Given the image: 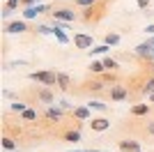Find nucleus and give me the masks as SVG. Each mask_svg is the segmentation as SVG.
<instances>
[{
  "mask_svg": "<svg viewBox=\"0 0 154 152\" xmlns=\"http://www.w3.org/2000/svg\"><path fill=\"white\" fill-rule=\"evenodd\" d=\"M53 5H32V7H26L23 9V19L26 21H32V19H37V16H42V14H51Z\"/></svg>",
  "mask_w": 154,
  "mask_h": 152,
  "instance_id": "39448f33",
  "label": "nucleus"
},
{
  "mask_svg": "<svg viewBox=\"0 0 154 152\" xmlns=\"http://www.w3.org/2000/svg\"><path fill=\"white\" fill-rule=\"evenodd\" d=\"M30 81L35 83H42V85H46V88H53L55 83H58V71H51V69H42V71H30V76H28Z\"/></svg>",
  "mask_w": 154,
  "mask_h": 152,
  "instance_id": "f03ea898",
  "label": "nucleus"
},
{
  "mask_svg": "<svg viewBox=\"0 0 154 152\" xmlns=\"http://www.w3.org/2000/svg\"><path fill=\"white\" fill-rule=\"evenodd\" d=\"M101 62H103V67H106V71H113V74H115V71H120V62H117V58L106 55Z\"/></svg>",
  "mask_w": 154,
  "mask_h": 152,
  "instance_id": "a211bd4d",
  "label": "nucleus"
},
{
  "mask_svg": "<svg viewBox=\"0 0 154 152\" xmlns=\"http://www.w3.org/2000/svg\"><path fill=\"white\" fill-rule=\"evenodd\" d=\"M30 106H26L23 101H14L12 106H9V111H14V113H23V111H28Z\"/></svg>",
  "mask_w": 154,
  "mask_h": 152,
  "instance_id": "c85d7f7f",
  "label": "nucleus"
},
{
  "mask_svg": "<svg viewBox=\"0 0 154 152\" xmlns=\"http://www.w3.org/2000/svg\"><path fill=\"white\" fill-rule=\"evenodd\" d=\"M134 53H136V58H138V60H143L145 65L154 62V46L147 44V42H140V44L134 49Z\"/></svg>",
  "mask_w": 154,
  "mask_h": 152,
  "instance_id": "7ed1b4c3",
  "label": "nucleus"
},
{
  "mask_svg": "<svg viewBox=\"0 0 154 152\" xmlns=\"http://www.w3.org/2000/svg\"><path fill=\"white\" fill-rule=\"evenodd\" d=\"M32 30L37 32V35H53V25H44V23H37Z\"/></svg>",
  "mask_w": 154,
  "mask_h": 152,
  "instance_id": "393cba45",
  "label": "nucleus"
},
{
  "mask_svg": "<svg viewBox=\"0 0 154 152\" xmlns=\"http://www.w3.org/2000/svg\"><path fill=\"white\" fill-rule=\"evenodd\" d=\"M85 106H90V111H99V113H106V111H108V104H103V101H99V99H90Z\"/></svg>",
  "mask_w": 154,
  "mask_h": 152,
  "instance_id": "6ab92c4d",
  "label": "nucleus"
},
{
  "mask_svg": "<svg viewBox=\"0 0 154 152\" xmlns=\"http://www.w3.org/2000/svg\"><path fill=\"white\" fill-rule=\"evenodd\" d=\"M147 104H154V95H149V97H147Z\"/></svg>",
  "mask_w": 154,
  "mask_h": 152,
  "instance_id": "c9c22d12",
  "label": "nucleus"
},
{
  "mask_svg": "<svg viewBox=\"0 0 154 152\" xmlns=\"http://www.w3.org/2000/svg\"><path fill=\"white\" fill-rule=\"evenodd\" d=\"M53 37L58 39L60 44H69V37H67V32H64V25H60V23H53Z\"/></svg>",
  "mask_w": 154,
  "mask_h": 152,
  "instance_id": "dca6fc26",
  "label": "nucleus"
},
{
  "mask_svg": "<svg viewBox=\"0 0 154 152\" xmlns=\"http://www.w3.org/2000/svg\"><path fill=\"white\" fill-rule=\"evenodd\" d=\"M30 30V25H28L26 19L21 21H9V23H5V32H12V35H21V32H28Z\"/></svg>",
  "mask_w": 154,
  "mask_h": 152,
  "instance_id": "9d476101",
  "label": "nucleus"
},
{
  "mask_svg": "<svg viewBox=\"0 0 154 152\" xmlns=\"http://www.w3.org/2000/svg\"><path fill=\"white\" fill-rule=\"evenodd\" d=\"M136 5H138V9L147 12V9H149V0H136Z\"/></svg>",
  "mask_w": 154,
  "mask_h": 152,
  "instance_id": "c756f323",
  "label": "nucleus"
},
{
  "mask_svg": "<svg viewBox=\"0 0 154 152\" xmlns=\"http://www.w3.org/2000/svg\"><path fill=\"white\" fill-rule=\"evenodd\" d=\"M32 5H37V2H35V0H21V7H23V9H26V7H32Z\"/></svg>",
  "mask_w": 154,
  "mask_h": 152,
  "instance_id": "473e14b6",
  "label": "nucleus"
},
{
  "mask_svg": "<svg viewBox=\"0 0 154 152\" xmlns=\"http://www.w3.org/2000/svg\"><path fill=\"white\" fill-rule=\"evenodd\" d=\"M145 42H147V44H152V46H154V35H149V37L145 39Z\"/></svg>",
  "mask_w": 154,
  "mask_h": 152,
  "instance_id": "f704fd0d",
  "label": "nucleus"
},
{
  "mask_svg": "<svg viewBox=\"0 0 154 152\" xmlns=\"http://www.w3.org/2000/svg\"><path fill=\"white\" fill-rule=\"evenodd\" d=\"M145 129H147V134H149V136H154V120H149L147 125H145Z\"/></svg>",
  "mask_w": 154,
  "mask_h": 152,
  "instance_id": "2f4dec72",
  "label": "nucleus"
},
{
  "mask_svg": "<svg viewBox=\"0 0 154 152\" xmlns=\"http://www.w3.org/2000/svg\"><path fill=\"white\" fill-rule=\"evenodd\" d=\"M64 141L67 143H78L81 141V129H69V131L64 134Z\"/></svg>",
  "mask_w": 154,
  "mask_h": 152,
  "instance_id": "aec40b11",
  "label": "nucleus"
},
{
  "mask_svg": "<svg viewBox=\"0 0 154 152\" xmlns=\"http://www.w3.org/2000/svg\"><path fill=\"white\" fill-rule=\"evenodd\" d=\"M117 147H120V152H143L140 143L134 138H122V141H117Z\"/></svg>",
  "mask_w": 154,
  "mask_h": 152,
  "instance_id": "9b49d317",
  "label": "nucleus"
},
{
  "mask_svg": "<svg viewBox=\"0 0 154 152\" xmlns=\"http://www.w3.org/2000/svg\"><path fill=\"white\" fill-rule=\"evenodd\" d=\"M140 92H143V95H154V76H149V78H147V81H145V83H143V88H140Z\"/></svg>",
  "mask_w": 154,
  "mask_h": 152,
  "instance_id": "4be33fe9",
  "label": "nucleus"
},
{
  "mask_svg": "<svg viewBox=\"0 0 154 152\" xmlns=\"http://www.w3.org/2000/svg\"><path fill=\"white\" fill-rule=\"evenodd\" d=\"M101 0H74V5L76 7H81V9H88V7H94V5H99Z\"/></svg>",
  "mask_w": 154,
  "mask_h": 152,
  "instance_id": "bb28decb",
  "label": "nucleus"
},
{
  "mask_svg": "<svg viewBox=\"0 0 154 152\" xmlns=\"http://www.w3.org/2000/svg\"><path fill=\"white\" fill-rule=\"evenodd\" d=\"M55 88L60 92H69L71 90V76L64 74V71H58V83H55Z\"/></svg>",
  "mask_w": 154,
  "mask_h": 152,
  "instance_id": "4468645a",
  "label": "nucleus"
},
{
  "mask_svg": "<svg viewBox=\"0 0 154 152\" xmlns=\"http://www.w3.org/2000/svg\"><path fill=\"white\" fill-rule=\"evenodd\" d=\"M108 51H110V46H108V44H97L94 49H90V55H101V53L106 55Z\"/></svg>",
  "mask_w": 154,
  "mask_h": 152,
  "instance_id": "a878e982",
  "label": "nucleus"
},
{
  "mask_svg": "<svg viewBox=\"0 0 154 152\" xmlns=\"http://www.w3.org/2000/svg\"><path fill=\"white\" fill-rule=\"evenodd\" d=\"M71 118H76L78 122H88V120H92L90 106H76L74 111H71Z\"/></svg>",
  "mask_w": 154,
  "mask_h": 152,
  "instance_id": "ddd939ff",
  "label": "nucleus"
},
{
  "mask_svg": "<svg viewBox=\"0 0 154 152\" xmlns=\"http://www.w3.org/2000/svg\"><path fill=\"white\" fill-rule=\"evenodd\" d=\"M37 111H35V108H28V111H23V113H21V120H26V122H35L37 120Z\"/></svg>",
  "mask_w": 154,
  "mask_h": 152,
  "instance_id": "b1692460",
  "label": "nucleus"
},
{
  "mask_svg": "<svg viewBox=\"0 0 154 152\" xmlns=\"http://www.w3.org/2000/svg\"><path fill=\"white\" fill-rule=\"evenodd\" d=\"M35 2H37V5H39V0H35Z\"/></svg>",
  "mask_w": 154,
  "mask_h": 152,
  "instance_id": "4c0bfd02",
  "label": "nucleus"
},
{
  "mask_svg": "<svg viewBox=\"0 0 154 152\" xmlns=\"http://www.w3.org/2000/svg\"><path fill=\"white\" fill-rule=\"evenodd\" d=\"M88 69H90L92 74H106V67H103V62H101V60H92Z\"/></svg>",
  "mask_w": 154,
  "mask_h": 152,
  "instance_id": "412c9836",
  "label": "nucleus"
},
{
  "mask_svg": "<svg viewBox=\"0 0 154 152\" xmlns=\"http://www.w3.org/2000/svg\"><path fill=\"white\" fill-rule=\"evenodd\" d=\"M108 97H110V101H124V99H129L127 85H122V83H113V85L108 88Z\"/></svg>",
  "mask_w": 154,
  "mask_h": 152,
  "instance_id": "423d86ee",
  "label": "nucleus"
},
{
  "mask_svg": "<svg viewBox=\"0 0 154 152\" xmlns=\"http://www.w3.org/2000/svg\"><path fill=\"white\" fill-rule=\"evenodd\" d=\"M44 118H46V120H55V122H58V120H62V118H64V111L60 106H46Z\"/></svg>",
  "mask_w": 154,
  "mask_h": 152,
  "instance_id": "2eb2a0df",
  "label": "nucleus"
},
{
  "mask_svg": "<svg viewBox=\"0 0 154 152\" xmlns=\"http://www.w3.org/2000/svg\"><path fill=\"white\" fill-rule=\"evenodd\" d=\"M58 106L62 108V111H69V108H71V104H69L67 99H60V101H58ZM71 111H74V108H71Z\"/></svg>",
  "mask_w": 154,
  "mask_h": 152,
  "instance_id": "7c9ffc66",
  "label": "nucleus"
},
{
  "mask_svg": "<svg viewBox=\"0 0 154 152\" xmlns=\"http://www.w3.org/2000/svg\"><path fill=\"white\" fill-rule=\"evenodd\" d=\"M37 101L39 104H46V106H53L55 104V95H53L51 88H46V85H42V88H37Z\"/></svg>",
  "mask_w": 154,
  "mask_h": 152,
  "instance_id": "1a4fd4ad",
  "label": "nucleus"
},
{
  "mask_svg": "<svg viewBox=\"0 0 154 152\" xmlns=\"http://www.w3.org/2000/svg\"><path fill=\"white\" fill-rule=\"evenodd\" d=\"M2 147H5L7 152H12V150H16V141H14L12 136H5V138H2Z\"/></svg>",
  "mask_w": 154,
  "mask_h": 152,
  "instance_id": "cd10ccee",
  "label": "nucleus"
},
{
  "mask_svg": "<svg viewBox=\"0 0 154 152\" xmlns=\"http://www.w3.org/2000/svg\"><path fill=\"white\" fill-rule=\"evenodd\" d=\"M103 2H106V0H103Z\"/></svg>",
  "mask_w": 154,
  "mask_h": 152,
  "instance_id": "58836bf2",
  "label": "nucleus"
},
{
  "mask_svg": "<svg viewBox=\"0 0 154 152\" xmlns=\"http://www.w3.org/2000/svg\"><path fill=\"white\" fill-rule=\"evenodd\" d=\"M120 35H117V32H108V35H106V37H103V44H108V46H117L120 44Z\"/></svg>",
  "mask_w": 154,
  "mask_h": 152,
  "instance_id": "5701e85b",
  "label": "nucleus"
},
{
  "mask_svg": "<svg viewBox=\"0 0 154 152\" xmlns=\"http://www.w3.org/2000/svg\"><path fill=\"white\" fill-rule=\"evenodd\" d=\"M90 129L97 131V134H101V131H106V129H110V120L108 118H92L90 120Z\"/></svg>",
  "mask_w": 154,
  "mask_h": 152,
  "instance_id": "f8f14e48",
  "label": "nucleus"
},
{
  "mask_svg": "<svg viewBox=\"0 0 154 152\" xmlns=\"http://www.w3.org/2000/svg\"><path fill=\"white\" fill-rule=\"evenodd\" d=\"M51 16H53V21H55V23H74V21L81 19V14L74 12V7L64 5V2H62V5H53Z\"/></svg>",
  "mask_w": 154,
  "mask_h": 152,
  "instance_id": "f257e3e1",
  "label": "nucleus"
},
{
  "mask_svg": "<svg viewBox=\"0 0 154 152\" xmlns=\"http://www.w3.org/2000/svg\"><path fill=\"white\" fill-rule=\"evenodd\" d=\"M149 111H152V106H149V104H136V106H131L129 115H134V118H143V115H147Z\"/></svg>",
  "mask_w": 154,
  "mask_h": 152,
  "instance_id": "f3484780",
  "label": "nucleus"
},
{
  "mask_svg": "<svg viewBox=\"0 0 154 152\" xmlns=\"http://www.w3.org/2000/svg\"><path fill=\"white\" fill-rule=\"evenodd\" d=\"M145 32H147V37H149V35H154V23H149L147 28H145Z\"/></svg>",
  "mask_w": 154,
  "mask_h": 152,
  "instance_id": "72a5a7b5",
  "label": "nucleus"
},
{
  "mask_svg": "<svg viewBox=\"0 0 154 152\" xmlns=\"http://www.w3.org/2000/svg\"><path fill=\"white\" fill-rule=\"evenodd\" d=\"M74 46L76 49H83V51H90L94 49V37L92 35H85V32H78V35H74Z\"/></svg>",
  "mask_w": 154,
  "mask_h": 152,
  "instance_id": "0eeeda50",
  "label": "nucleus"
},
{
  "mask_svg": "<svg viewBox=\"0 0 154 152\" xmlns=\"http://www.w3.org/2000/svg\"><path fill=\"white\" fill-rule=\"evenodd\" d=\"M71 152H97V150H71Z\"/></svg>",
  "mask_w": 154,
  "mask_h": 152,
  "instance_id": "e433bc0d",
  "label": "nucleus"
},
{
  "mask_svg": "<svg viewBox=\"0 0 154 152\" xmlns=\"http://www.w3.org/2000/svg\"><path fill=\"white\" fill-rule=\"evenodd\" d=\"M83 85H85L83 92H88V95H101L103 90H106V83H103L101 78H90V81H85Z\"/></svg>",
  "mask_w": 154,
  "mask_h": 152,
  "instance_id": "6e6552de",
  "label": "nucleus"
},
{
  "mask_svg": "<svg viewBox=\"0 0 154 152\" xmlns=\"http://www.w3.org/2000/svg\"><path fill=\"white\" fill-rule=\"evenodd\" d=\"M106 14V7H103V0L99 2V5L94 7H88V9H83V14H81V19L85 21V23H92V21H99Z\"/></svg>",
  "mask_w": 154,
  "mask_h": 152,
  "instance_id": "20e7f679",
  "label": "nucleus"
}]
</instances>
